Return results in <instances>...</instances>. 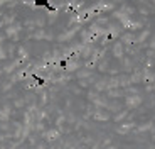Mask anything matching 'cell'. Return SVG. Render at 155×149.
I'll return each mask as SVG.
<instances>
[{
	"label": "cell",
	"instance_id": "cell-1",
	"mask_svg": "<svg viewBox=\"0 0 155 149\" xmlns=\"http://www.w3.org/2000/svg\"><path fill=\"white\" fill-rule=\"evenodd\" d=\"M35 93L52 149H155V76L118 36Z\"/></svg>",
	"mask_w": 155,
	"mask_h": 149
},
{
	"label": "cell",
	"instance_id": "cell-2",
	"mask_svg": "<svg viewBox=\"0 0 155 149\" xmlns=\"http://www.w3.org/2000/svg\"><path fill=\"white\" fill-rule=\"evenodd\" d=\"M105 5H106V0H81L79 9H76L74 12H76V16L79 17V19H86V17H89L91 14L101 10Z\"/></svg>",
	"mask_w": 155,
	"mask_h": 149
},
{
	"label": "cell",
	"instance_id": "cell-3",
	"mask_svg": "<svg viewBox=\"0 0 155 149\" xmlns=\"http://www.w3.org/2000/svg\"><path fill=\"white\" fill-rule=\"evenodd\" d=\"M47 7L54 9V10H71V0H49Z\"/></svg>",
	"mask_w": 155,
	"mask_h": 149
}]
</instances>
